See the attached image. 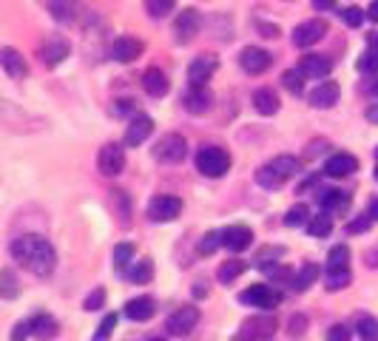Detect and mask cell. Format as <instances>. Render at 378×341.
<instances>
[{
  "instance_id": "c3c4849f",
  "label": "cell",
  "mask_w": 378,
  "mask_h": 341,
  "mask_svg": "<svg viewBox=\"0 0 378 341\" xmlns=\"http://www.w3.org/2000/svg\"><path fill=\"white\" fill-rule=\"evenodd\" d=\"M304 330H307V318L299 313V316H293L290 318V324H287V333L293 335V338H299V335H304Z\"/></svg>"
},
{
  "instance_id": "7c38bea8",
  "label": "cell",
  "mask_w": 378,
  "mask_h": 341,
  "mask_svg": "<svg viewBox=\"0 0 378 341\" xmlns=\"http://www.w3.org/2000/svg\"><path fill=\"white\" fill-rule=\"evenodd\" d=\"M211 105H214V94L208 91V86H188V91L182 94V108L194 117L211 111Z\"/></svg>"
},
{
  "instance_id": "5bb4252c",
  "label": "cell",
  "mask_w": 378,
  "mask_h": 341,
  "mask_svg": "<svg viewBox=\"0 0 378 341\" xmlns=\"http://www.w3.org/2000/svg\"><path fill=\"white\" fill-rule=\"evenodd\" d=\"M273 63V54L259 49V46H245L242 54H239V66L248 71V74H265Z\"/></svg>"
},
{
  "instance_id": "f5cc1de1",
  "label": "cell",
  "mask_w": 378,
  "mask_h": 341,
  "mask_svg": "<svg viewBox=\"0 0 378 341\" xmlns=\"http://www.w3.org/2000/svg\"><path fill=\"white\" fill-rule=\"evenodd\" d=\"M327 148H330V142H327V139H313V142L307 145L304 156H319V154H324Z\"/></svg>"
},
{
  "instance_id": "7dc6e473",
  "label": "cell",
  "mask_w": 378,
  "mask_h": 341,
  "mask_svg": "<svg viewBox=\"0 0 378 341\" xmlns=\"http://www.w3.org/2000/svg\"><path fill=\"white\" fill-rule=\"evenodd\" d=\"M103 304H105V290H103V287H97L94 293H88V299L83 301V307H86L88 313H91V310H100Z\"/></svg>"
},
{
  "instance_id": "ba28073f",
  "label": "cell",
  "mask_w": 378,
  "mask_h": 341,
  "mask_svg": "<svg viewBox=\"0 0 378 341\" xmlns=\"http://www.w3.org/2000/svg\"><path fill=\"white\" fill-rule=\"evenodd\" d=\"M239 301L242 304H251V307H262L265 313H270L279 301H282V293L268 287V284H251L248 290L239 293Z\"/></svg>"
},
{
  "instance_id": "8d00e7d4",
  "label": "cell",
  "mask_w": 378,
  "mask_h": 341,
  "mask_svg": "<svg viewBox=\"0 0 378 341\" xmlns=\"http://www.w3.org/2000/svg\"><path fill=\"white\" fill-rule=\"evenodd\" d=\"M330 231H333V219H330V214L313 216V219H310V225H307V233H310V236H316V239L330 236Z\"/></svg>"
},
{
  "instance_id": "681fc988",
  "label": "cell",
  "mask_w": 378,
  "mask_h": 341,
  "mask_svg": "<svg viewBox=\"0 0 378 341\" xmlns=\"http://www.w3.org/2000/svg\"><path fill=\"white\" fill-rule=\"evenodd\" d=\"M327 341H350V327L333 324V327L327 330Z\"/></svg>"
},
{
  "instance_id": "52a82bcc",
  "label": "cell",
  "mask_w": 378,
  "mask_h": 341,
  "mask_svg": "<svg viewBox=\"0 0 378 341\" xmlns=\"http://www.w3.org/2000/svg\"><path fill=\"white\" fill-rule=\"evenodd\" d=\"M71 54V43L63 35H46V40L40 43V60L46 69H57L60 63H66Z\"/></svg>"
},
{
  "instance_id": "d6986e66",
  "label": "cell",
  "mask_w": 378,
  "mask_h": 341,
  "mask_svg": "<svg viewBox=\"0 0 378 341\" xmlns=\"http://www.w3.org/2000/svg\"><path fill=\"white\" fill-rule=\"evenodd\" d=\"M355 170H358V159H355L353 154H344V151L333 154V156L324 162V174H327V177H336V180L350 177V174H355Z\"/></svg>"
},
{
  "instance_id": "74e56055",
  "label": "cell",
  "mask_w": 378,
  "mask_h": 341,
  "mask_svg": "<svg viewBox=\"0 0 378 341\" xmlns=\"http://www.w3.org/2000/svg\"><path fill=\"white\" fill-rule=\"evenodd\" d=\"M302 77H304V74H302L299 69H290V71L282 74V86H285L290 94L302 97V94H304V80H302Z\"/></svg>"
},
{
  "instance_id": "6125c7cd",
  "label": "cell",
  "mask_w": 378,
  "mask_h": 341,
  "mask_svg": "<svg viewBox=\"0 0 378 341\" xmlns=\"http://www.w3.org/2000/svg\"><path fill=\"white\" fill-rule=\"evenodd\" d=\"M148 341H168V338H148Z\"/></svg>"
},
{
  "instance_id": "b9f144b4",
  "label": "cell",
  "mask_w": 378,
  "mask_h": 341,
  "mask_svg": "<svg viewBox=\"0 0 378 341\" xmlns=\"http://www.w3.org/2000/svg\"><path fill=\"white\" fill-rule=\"evenodd\" d=\"M219 245H222V231H208V233L200 239V253L211 256V253H214Z\"/></svg>"
},
{
  "instance_id": "8992f818",
  "label": "cell",
  "mask_w": 378,
  "mask_h": 341,
  "mask_svg": "<svg viewBox=\"0 0 378 341\" xmlns=\"http://www.w3.org/2000/svg\"><path fill=\"white\" fill-rule=\"evenodd\" d=\"M97 168L103 177H120L125 168V148L120 142H105L97 154Z\"/></svg>"
},
{
  "instance_id": "6da1fadb",
  "label": "cell",
  "mask_w": 378,
  "mask_h": 341,
  "mask_svg": "<svg viewBox=\"0 0 378 341\" xmlns=\"http://www.w3.org/2000/svg\"><path fill=\"white\" fill-rule=\"evenodd\" d=\"M9 250H12L18 265H23L29 273H35L40 279L52 276L55 267H57V253H55L52 242L40 233H23V236L12 239Z\"/></svg>"
},
{
  "instance_id": "e0dca14e",
  "label": "cell",
  "mask_w": 378,
  "mask_h": 341,
  "mask_svg": "<svg viewBox=\"0 0 378 341\" xmlns=\"http://www.w3.org/2000/svg\"><path fill=\"white\" fill-rule=\"evenodd\" d=\"M0 66H4V71H6L12 80H23V77L29 74L26 57H23L18 49H12V46H4V49H0Z\"/></svg>"
},
{
  "instance_id": "f6af8a7d",
  "label": "cell",
  "mask_w": 378,
  "mask_h": 341,
  "mask_svg": "<svg viewBox=\"0 0 378 341\" xmlns=\"http://www.w3.org/2000/svg\"><path fill=\"white\" fill-rule=\"evenodd\" d=\"M111 202H114V205H120V225H128L131 205H128V197H125V191H111Z\"/></svg>"
},
{
  "instance_id": "60d3db41",
  "label": "cell",
  "mask_w": 378,
  "mask_h": 341,
  "mask_svg": "<svg viewBox=\"0 0 378 341\" xmlns=\"http://www.w3.org/2000/svg\"><path fill=\"white\" fill-rule=\"evenodd\" d=\"M114 327H117V313H108V316L100 321V327H97V333L91 335V341H108L111 333H114Z\"/></svg>"
},
{
  "instance_id": "ffe728a7",
  "label": "cell",
  "mask_w": 378,
  "mask_h": 341,
  "mask_svg": "<svg viewBox=\"0 0 378 341\" xmlns=\"http://www.w3.org/2000/svg\"><path fill=\"white\" fill-rule=\"evenodd\" d=\"M316 202L321 205L324 214H341L350 208V194L336 191V188H319L316 191Z\"/></svg>"
},
{
  "instance_id": "bcb514c9",
  "label": "cell",
  "mask_w": 378,
  "mask_h": 341,
  "mask_svg": "<svg viewBox=\"0 0 378 341\" xmlns=\"http://www.w3.org/2000/svg\"><path fill=\"white\" fill-rule=\"evenodd\" d=\"M341 21H344L350 29H358V26L364 23V9H358V6H347V9H341Z\"/></svg>"
},
{
  "instance_id": "11a10c76",
  "label": "cell",
  "mask_w": 378,
  "mask_h": 341,
  "mask_svg": "<svg viewBox=\"0 0 378 341\" xmlns=\"http://www.w3.org/2000/svg\"><path fill=\"white\" fill-rule=\"evenodd\" d=\"M364 88H367V94H370V97H378V74H372V80H367V86H364Z\"/></svg>"
},
{
  "instance_id": "30bf717a",
  "label": "cell",
  "mask_w": 378,
  "mask_h": 341,
  "mask_svg": "<svg viewBox=\"0 0 378 341\" xmlns=\"http://www.w3.org/2000/svg\"><path fill=\"white\" fill-rule=\"evenodd\" d=\"M197 324H200V310H197L194 304H185V307H179V310H173V313L168 316L165 330H168L171 335H188Z\"/></svg>"
},
{
  "instance_id": "d4e9b609",
  "label": "cell",
  "mask_w": 378,
  "mask_h": 341,
  "mask_svg": "<svg viewBox=\"0 0 378 341\" xmlns=\"http://www.w3.org/2000/svg\"><path fill=\"white\" fill-rule=\"evenodd\" d=\"M268 165L276 170V174H279L285 183L302 174V159H299V156H290V154H279V156H273Z\"/></svg>"
},
{
  "instance_id": "91938a15",
  "label": "cell",
  "mask_w": 378,
  "mask_h": 341,
  "mask_svg": "<svg viewBox=\"0 0 378 341\" xmlns=\"http://www.w3.org/2000/svg\"><path fill=\"white\" fill-rule=\"evenodd\" d=\"M370 216L378 219V200H372V205H370Z\"/></svg>"
},
{
  "instance_id": "d6a6232c",
  "label": "cell",
  "mask_w": 378,
  "mask_h": 341,
  "mask_svg": "<svg viewBox=\"0 0 378 341\" xmlns=\"http://www.w3.org/2000/svg\"><path fill=\"white\" fill-rule=\"evenodd\" d=\"M125 276H128V282H134V284H148V282L154 279V262H151V259H139V262H134V267H131Z\"/></svg>"
},
{
  "instance_id": "816d5d0a",
  "label": "cell",
  "mask_w": 378,
  "mask_h": 341,
  "mask_svg": "<svg viewBox=\"0 0 378 341\" xmlns=\"http://www.w3.org/2000/svg\"><path fill=\"white\" fill-rule=\"evenodd\" d=\"M32 335V321H21V324H15V330H12V341H26Z\"/></svg>"
},
{
  "instance_id": "5b68a950",
  "label": "cell",
  "mask_w": 378,
  "mask_h": 341,
  "mask_svg": "<svg viewBox=\"0 0 378 341\" xmlns=\"http://www.w3.org/2000/svg\"><path fill=\"white\" fill-rule=\"evenodd\" d=\"M200 29H202V15L197 9H182L173 21V40L179 46H188L200 35Z\"/></svg>"
},
{
  "instance_id": "7bdbcfd3",
  "label": "cell",
  "mask_w": 378,
  "mask_h": 341,
  "mask_svg": "<svg viewBox=\"0 0 378 341\" xmlns=\"http://www.w3.org/2000/svg\"><path fill=\"white\" fill-rule=\"evenodd\" d=\"M350 282H353L350 270H336V273H327V290H330V293H336V290L347 287Z\"/></svg>"
},
{
  "instance_id": "9f6ffc18",
  "label": "cell",
  "mask_w": 378,
  "mask_h": 341,
  "mask_svg": "<svg viewBox=\"0 0 378 341\" xmlns=\"http://www.w3.org/2000/svg\"><path fill=\"white\" fill-rule=\"evenodd\" d=\"M364 117H367L372 125H378V103H375V105H370V108L364 111Z\"/></svg>"
},
{
  "instance_id": "7a4b0ae2",
  "label": "cell",
  "mask_w": 378,
  "mask_h": 341,
  "mask_svg": "<svg viewBox=\"0 0 378 341\" xmlns=\"http://www.w3.org/2000/svg\"><path fill=\"white\" fill-rule=\"evenodd\" d=\"M231 162H234L231 154L225 148H219V145H202L197 151V170L202 177H208V180L225 177L231 170Z\"/></svg>"
},
{
  "instance_id": "44dd1931",
  "label": "cell",
  "mask_w": 378,
  "mask_h": 341,
  "mask_svg": "<svg viewBox=\"0 0 378 341\" xmlns=\"http://www.w3.org/2000/svg\"><path fill=\"white\" fill-rule=\"evenodd\" d=\"M46 9L57 23H77L80 18V4L77 0H46Z\"/></svg>"
},
{
  "instance_id": "6f0895ef",
  "label": "cell",
  "mask_w": 378,
  "mask_h": 341,
  "mask_svg": "<svg viewBox=\"0 0 378 341\" xmlns=\"http://www.w3.org/2000/svg\"><path fill=\"white\" fill-rule=\"evenodd\" d=\"M333 4H336V0H313V9L324 12V9H333Z\"/></svg>"
},
{
  "instance_id": "1f68e13d",
  "label": "cell",
  "mask_w": 378,
  "mask_h": 341,
  "mask_svg": "<svg viewBox=\"0 0 378 341\" xmlns=\"http://www.w3.org/2000/svg\"><path fill=\"white\" fill-rule=\"evenodd\" d=\"M248 270V265L242 262V259H231V262H222L219 265V270H217V279L222 282V284H231V282H236L242 273Z\"/></svg>"
},
{
  "instance_id": "db71d44e",
  "label": "cell",
  "mask_w": 378,
  "mask_h": 341,
  "mask_svg": "<svg viewBox=\"0 0 378 341\" xmlns=\"http://www.w3.org/2000/svg\"><path fill=\"white\" fill-rule=\"evenodd\" d=\"M259 32H262V37H279V26L276 23H259Z\"/></svg>"
},
{
  "instance_id": "4316f807",
  "label": "cell",
  "mask_w": 378,
  "mask_h": 341,
  "mask_svg": "<svg viewBox=\"0 0 378 341\" xmlns=\"http://www.w3.org/2000/svg\"><path fill=\"white\" fill-rule=\"evenodd\" d=\"M253 108L262 114V117H273L276 111H279V97H276V91L273 88H256L253 91Z\"/></svg>"
},
{
  "instance_id": "be15d7a7",
  "label": "cell",
  "mask_w": 378,
  "mask_h": 341,
  "mask_svg": "<svg viewBox=\"0 0 378 341\" xmlns=\"http://www.w3.org/2000/svg\"><path fill=\"white\" fill-rule=\"evenodd\" d=\"M375 156H378V148H375Z\"/></svg>"
},
{
  "instance_id": "f1b7e54d",
  "label": "cell",
  "mask_w": 378,
  "mask_h": 341,
  "mask_svg": "<svg viewBox=\"0 0 378 341\" xmlns=\"http://www.w3.org/2000/svg\"><path fill=\"white\" fill-rule=\"evenodd\" d=\"M316 279H319V265H313V262H304L296 273H293V282H290V287L296 290V293H304L310 284H316Z\"/></svg>"
},
{
  "instance_id": "ab89813d",
  "label": "cell",
  "mask_w": 378,
  "mask_h": 341,
  "mask_svg": "<svg viewBox=\"0 0 378 341\" xmlns=\"http://www.w3.org/2000/svg\"><path fill=\"white\" fill-rule=\"evenodd\" d=\"M128 262H134V245L122 242V245L114 248V267H117L120 273H125V265H128Z\"/></svg>"
},
{
  "instance_id": "2e32d148",
  "label": "cell",
  "mask_w": 378,
  "mask_h": 341,
  "mask_svg": "<svg viewBox=\"0 0 378 341\" xmlns=\"http://www.w3.org/2000/svg\"><path fill=\"white\" fill-rule=\"evenodd\" d=\"M151 131H154V120L148 114H134L131 122H128V128H125V145L128 148L142 145L151 137Z\"/></svg>"
},
{
  "instance_id": "e575fe53",
  "label": "cell",
  "mask_w": 378,
  "mask_h": 341,
  "mask_svg": "<svg viewBox=\"0 0 378 341\" xmlns=\"http://www.w3.org/2000/svg\"><path fill=\"white\" fill-rule=\"evenodd\" d=\"M355 330H358V338H361V341H378V318H372V316H358Z\"/></svg>"
},
{
  "instance_id": "680465c9",
  "label": "cell",
  "mask_w": 378,
  "mask_h": 341,
  "mask_svg": "<svg viewBox=\"0 0 378 341\" xmlns=\"http://www.w3.org/2000/svg\"><path fill=\"white\" fill-rule=\"evenodd\" d=\"M367 18L378 23V0H372V4H370V9H367Z\"/></svg>"
},
{
  "instance_id": "603a6c76",
  "label": "cell",
  "mask_w": 378,
  "mask_h": 341,
  "mask_svg": "<svg viewBox=\"0 0 378 341\" xmlns=\"http://www.w3.org/2000/svg\"><path fill=\"white\" fill-rule=\"evenodd\" d=\"M142 88H145L148 97H165L168 88H171V80H168V74H165L162 69L151 66V69H145V74H142Z\"/></svg>"
},
{
  "instance_id": "f907efd6",
  "label": "cell",
  "mask_w": 378,
  "mask_h": 341,
  "mask_svg": "<svg viewBox=\"0 0 378 341\" xmlns=\"http://www.w3.org/2000/svg\"><path fill=\"white\" fill-rule=\"evenodd\" d=\"M370 225H372V216L367 214V216H358V219H353V222L347 225V231H350V233H364V231H370Z\"/></svg>"
},
{
  "instance_id": "277c9868",
  "label": "cell",
  "mask_w": 378,
  "mask_h": 341,
  "mask_svg": "<svg viewBox=\"0 0 378 341\" xmlns=\"http://www.w3.org/2000/svg\"><path fill=\"white\" fill-rule=\"evenodd\" d=\"M185 154H188V142H185L182 134H173V131H171V134H162V137L156 139V145H154V159L168 162V165L182 162Z\"/></svg>"
},
{
  "instance_id": "836d02e7",
  "label": "cell",
  "mask_w": 378,
  "mask_h": 341,
  "mask_svg": "<svg viewBox=\"0 0 378 341\" xmlns=\"http://www.w3.org/2000/svg\"><path fill=\"white\" fill-rule=\"evenodd\" d=\"M310 219H313V216H310L307 205H302V202H299V205H293V208L287 211L285 225H287V228H307V225H310Z\"/></svg>"
},
{
  "instance_id": "7402d4cb",
  "label": "cell",
  "mask_w": 378,
  "mask_h": 341,
  "mask_svg": "<svg viewBox=\"0 0 378 341\" xmlns=\"http://www.w3.org/2000/svg\"><path fill=\"white\" fill-rule=\"evenodd\" d=\"M299 71L310 80H327V74L333 71V60L319 57V54H304L299 63Z\"/></svg>"
},
{
  "instance_id": "3957f363",
  "label": "cell",
  "mask_w": 378,
  "mask_h": 341,
  "mask_svg": "<svg viewBox=\"0 0 378 341\" xmlns=\"http://www.w3.org/2000/svg\"><path fill=\"white\" fill-rule=\"evenodd\" d=\"M276 327H279V321L273 313H259V316L245 318L234 338L236 341H270L276 335Z\"/></svg>"
},
{
  "instance_id": "ac0fdd59",
  "label": "cell",
  "mask_w": 378,
  "mask_h": 341,
  "mask_svg": "<svg viewBox=\"0 0 378 341\" xmlns=\"http://www.w3.org/2000/svg\"><path fill=\"white\" fill-rule=\"evenodd\" d=\"M222 245L234 253H242L253 245V231L248 225H231V228L222 231Z\"/></svg>"
},
{
  "instance_id": "f546056e",
  "label": "cell",
  "mask_w": 378,
  "mask_h": 341,
  "mask_svg": "<svg viewBox=\"0 0 378 341\" xmlns=\"http://www.w3.org/2000/svg\"><path fill=\"white\" fill-rule=\"evenodd\" d=\"M57 333H60V324H57L52 316L40 313V316L32 318V335H38L40 341H52Z\"/></svg>"
},
{
  "instance_id": "cb8c5ba5",
  "label": "cell",
  "mask_w": 378,
  "mask_h": 341,
  "mask_svg": "<svg viewBox=\"0 0 378 341\" xmlns=\"http://www.w3.org/2000/svg\"><path fill=\"white\" fill-rule=\"evenodd\" d=\"M336 103H338V83L336 80H321L310 94L313 108H333Z\"/></svg>"
},
{
  "instance_id": "f35d334b",
  "label": "cell",
  "mask_w": 378,
  "mask_h": 341,
  "mask_svg": "<svg viewBox=\"0 0 378 341\" xmlns=\"http://www.w3.org/2000/svg\"><path fill=\"white\" fill-rule=\"evenodd\" d=\"M145 9L151 18H168L176 9V0H145Z\"/></svg>"
},
{
  "instance_id": "8fae6325",
  "label": "cell",
  "mask_w": 378,
  "mask_h": 341,
  "mask_svg": "<svg viewBox=\"0 0 378 341\" xmlns=\"http://www.w3.org/2000/svg\"><path fill=\"white\" fill-rule=\"evenodd\" d=\"M219 69V57L217 54H200L191 60V66H188V83L191 86H208V80L217 74Z\"/></svg>"
},
{
  "instance_id": "4fadbf2b",
  "label": "cell",
  "mask_w": 378,
  "mask_h": 341,
  "mask_svg": "<svg viewBox=\"0 0 378 341\" xmlns=\"http://www.w3.org/2000/svg\"><path fill=\"white\" fill-rule=\"evenodd\" d=\"M324 35H327V23H324V21H319V18L304 21V23H299V26L293 29V46L310 49V46H316Z\"/></svg>"
},
{
  "instance_id": "83f0119b",
  "label": "cell",
  "mask_w": 378,
  "mask_h": 341,
  "mask_svg": "<svg viewBox=\"0 0 378 341\" xmlns=\"http://www.w3.org/2000/svg\"><path fill=\"white\" fill-rule=\"evenodd\" d=\"M358 69L364 74H378V32L367 35V52L358 60Z\"/></svg>"
},
{
  "instance_id": "4dcf8cb0",
  "label": "cell",
  "mask_w": 378,
  "mask_h": 341,
  "mask_svg": "<svg viewBox=\"0 0 378 341\" xmlns=\"http://www.w3.org/2000/svg\"><path fill=\"white\" fill-rule=\"evenodd\" d=\"M336 270H350V248L347 245H336L327 253V273H336Z\"/></svg>"
},
{
  "instance_id": "484cf974",
  "label": "cell",
  "mask_w": 378,
  "mask_h": 341,
  "mask_svg": "<svg viewBox=\"0 0 378 341\" xmlns=\"http://www.w3.org/2000/svg\"><path fill=\"white\" fill-rule=\"evenodd\" d=\"M154 313H156V301L151 296H139V299H131L125 304V316L131 321H148Z\"/></svg>"
},
{
  "instance_id": "d590c367",
  "label": "cell",
  "mask_w": 378,
  "mask_h": 341,
  "mask_svg": "<svg viewBox=\"0 0 378 341\" xmlns=\"http://www.w3.org/2000/svg\"><path fill=\"white\" fill-rule=\"evenodd\" d=\"M256 183H259L262 188H268V191H276V188L285 185V180L276 174V170H273L270 165H262V168L256 170Z\"/></svg>"
},
{
  "instance_id": "94428289",
  "label": "cell",
  "mask_w": 378,
  "mask_h": 341,
  "mask_svg": "<svg viewBox=\"0 0 378 341\" xmlns=\"http://www.w3.org/2000/svg\"><path fill=\"white\" fill-rule=\"evenodd\" d=\"M372 177H375V183H378V165H375V174H372Z\"/></svg>"
},
{
  "instance_id": "9c48e42d",
  "label": "cell",
  "mask_w": 378,
  "mask_h": 341,
  "mask_svg": "<svg viewBox=\"0 0 378 341\" xmlns=\"http://www.w3.org/2000/svg\"><path fill=\"white\" fill-rule=\"evenodd\" d=\"M179 214H182V200L179 197L159 194L148 202V219L151 222H173Z\"/></svg>"
},
{
  "instance_id": "9a60e30c",
  "label": "cell",
  "mask_w": 378,
  "mask_h": 341,
  "mask_svg": "<svg viewBox=\"0 0 378 341\" xmlns=\"http://www.w3.org/2000/svg\"><path fill=\"white\" fill-rule=\"evenodd\" d=\"M142 49H145V43H142L139 37H134V35H120V37L111 43V57H114L117 63H131V60H137V57L142 54Z\"/></svg>"
},
{
  "instance_id": "ee69618b",
  "label": "cell",
  "mask_w": 378,
  "mask_h": 341,
  "mask_svg": "<svg viewBox=\"0 0 378 341\" xmlns=\"http://www.w3.org/2000/svg\"><path fill=\"white\" fill-rule=\"evenodd\" d=\"M0 293H4V299H15L18 296V279H15V273L12 270H4L0 273Z\"/></svg>"
}]
</instances>
